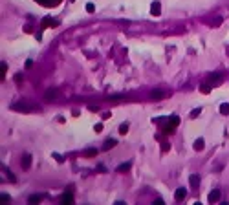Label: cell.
<instances>
[{
	"instance_id": "6da1fadb",
	"label": "cell",
	"mask_w": 229,
	"mask_h": 205,
	"mask_svg": "<svg viewBox=\"0 0 229 205\" xmlns=\"http://www.w3.org/2000/svg\"><path fill=\"white\" fill-rule=\"evenodd\" d=\"M11 108L13 110H17V112H37V106H33V104H28V103H15V104H11Z\"/></svg>"
},
{
	"instance_id": "7a4b0ae2",
	"label": "cell",
	"mask_w": 229,
	"mask_h": 205,
	"mask_svg": "<svg viewBox=\"0 0 229 205\" xmlns=\"http://www.w3.org/2000/svg\"><path fill=\"white\" fill-rule=\"evenodd\" d=\"M57 95H59V90L57 88H49V90L44 92V99H46V101H53Z\"/></svg>"
},
{
	"instance_id": "3957f363",
	"label": "cell",
	"mask_w": 229,
	"mask_h": 205,
	"mask_svg": "<svg viewBox=\"0 0 229 205\" xmlns=\"http://www.w3.org/2000/svg\"><path fill=\"white\" fill-rule=\"evenodd\" d=\"M187 196V191L183 187H180V189H176V192H174V200H176V202H182L183 198Z\"/></svg>"
},
{
	"instance_id": "277c9868",
	"label": "cell",
	"mask_w": 229,
	"mask_h": 205,
	"mask_svg": "<svg viewBox=\"0 0 229 205\" xmlns=\"http://www.w3.org/2000/svg\"><path fill=\"white\" fill-rule=\"evenodd\" d=\"M165 95H167V93L163 92V90H160V88H158V90H152V92H150V97L154 99V101H158V99H163Z\"/></svg>"
},
{
	"instance_id": "5b68a950",
	"label": "cell",
	"mask_w": 229,
	"mask_h": 205,
	"mask_svg": "<svg viewBox=\"0 0 229 205\" xmlns=\"http://www.w3.org/2000/svg\"><path fill=\"white\" fill-rule=\"evenodd\" d=\"M22 168L24 170H28L29 167H31V156H29V154H24V158H22Z\"/></svg>"
},
{
	"instance_id": "8992f818",
	"label": "cell",
	"mask_w": 229,
	"mask_h": 205,
	"mask_svg": "<svg viewBox=\"0 0 229 205\" xmlns=\"http://www.w3.org/2000/svg\"><path fill=\"white\" fill-rule=\"evenodd\" d=\"M207 200L211 203H215V202H218L220 200V191H213V192H209V196H207Z\"/></svg>"
},
{
	"instance_id": "52a82bcc",
	"label": "cell",
	"mask_w": 229,
	"mask_h": 205,
	"mask_svg": "<svg viewBox=\"0 0 229 205\" xmlns=\"http://www.w3.org/2000/svg\"><path fill=\"white\" fill-rule=\"evenodd\" d=\"M189 183H191V187H198V185H200V176H198V174H191Z\"/></svg>"
},
{
	"instance_id": "ba28073f",
	"label": "cell",
	"mask_w": 229,
	"mask_h": 205,
	"mask_svg": "<svg viewBox=\"0 0 229 205\" xmlns=\"http://www.w3.org/2000/svg\"><path fill=\"white\" fill-rule=\"evenodd\" d=\"M112 147H116V139H106L103 145V150H108V148H112Z\"/></svg>"
},
{
	"instance_id": "9c48e42d",
	"label": "cell",
	"mask_w": 229,
	"mask_h": 205,
	"mask_svg": "<svg viewBox=\"0 0 229 205\" xmlns=\"http://www.w3.org/2000/svg\"><path fill=\"white\" fill-rule=\"evenodd\" d=\"M150 11H152V15H154V17L161 15V13H160V2H154V4H152V7H150Z\"/></svg>"
},
{
	"instance_id": "30bf717a",
	"label": "cell",
	"mask_w": 229,
	"mask_h": 205,
	"mask_svg": "<svg viewBox=\"0 0 229 205\" xmlns=\"http://www.w3.org/2000/svg\"><path fill=\"white\" fill-rule=\"evenodd\" d=\"M128 168H130V161H128V163H123V165H119L116 170H117V172H127Z\"/></svg>"
},
{
	"instance_id": "8fae6325",
	"label": "cell",
	"mask_w": 229,
	"mask_h": 205,
	"mask_svg": "<svg viewBox=\"0 0 229 205\" xmlns=\"http://www.w3.org/2000/svg\"><path fill=\"white\" fill-rule=\"evenodd\" d=\"M220 114H222V116H227V114H229V103L220 104Z\"/></svg>"
},
{
	"instance_id": "7c38bea8",
	"label": "cell",
	"mask_w": 229,
	"mask_h": 205,
	"mask_svg": "<svg viewBox=\"0 0 229 205\" xmlns=\"http://www.w3.org/2000/svg\"><path fill=\"white\" fill-rule=\"evenodd\" d=\"M194 150H203V139H196L194 141Z\"/></svg>"
},
{
	"instance_id": "4fadbf2b",
	"label": "cell",
	"mask_w": 229,
	"mask_h": 205,
	"mask_svg": "<svg viewBox=\"0 0 229 205\" xmlns=\"http://www.w3.org/2000/svg\"><path fill=\"white\" fill-rule=\"evenodd\" d=\"M41 200H42V194H31V196H29V203L41 202Z\"/></svg>"
},
{
	"instance_id": "5bb4252c",
	"label": "cell",
	"mask_w": 229,
	"mask_h": 205,
	"mask_svg": "<svg viewBox=\"0 0 229 205\" xmlns=\"http://www.w3.org/2000/svg\"><path fill=\"white\" fill-rule=\"evenodd\" d=\"M62 202H64V203H72V202H73V196H72L70 192H68V194L64 192V194H62Z\"/></svg>"
},
{
	"instance_id": "9a60e30c",
	"label": "cell",
	"mask_w": 229,
	"mask_h": 205,
	"mask_svg": "<svg viewBox=\"0 0 229 205\" xmlns=\"http://www.w3.org/2000/svg\"><path fill=\"white\" fill-rule=\"evenodd\" d=\"M127 132H128V123H123L119 127V134H127Z\"/></svg>"
},
{
	"instance_id": "2e32d148",
	"label": "cell",
	"mask_w": 229,
	"mask_h": 205,
	"mask_svg": "<svg viewBox=\"0 0 229 205\" xmlns=\"http://www.w3.org/2000/svg\"><path fill=\"white\" fill-rule=\"evenodd\" d=\"M96 154H97V150H96V148H88V150L84 152V156H96Z\"/></svg>"
},
{
	"instance_id": "e0dca14e",
	"label": "cell",
	"mask_w": 229,
	"mask_h": 205,
	"mask_svg": "<svg viewBox=\"0 0 229 205\" xmlns=\"http://www.w3.org/2000/svg\"><path fill=\"white\" fill-rule=\"evenodd\" d=\"M93 9H96V6H93V4H86V11H88V13H92Z\"/></svg>"
},
{
	"instance_id": "ac0fdd59",
	"label": "cell",
	"mask_w": 229,
	"mask_h": 205,
	"mask_svg": "<svg viewBox=\"0 0 229 205\" xmlns=\"http://www.w3.org/2000/svg\"><path fill=\"white\" fill-rule=\"evenodd\" d=\"M4 172H6V174H7V178H9V181H15V176H13V174H11V172H9V170H6V168H4Z\"/></svg>"
},
{
	"instance_id": "d6986e66",
	"label": "cell",
	"mask_w": 229,
	"mask_h": 205,
	"mask_svg": "<svg viewBox=\"0 0 229 205\" xmlns=\"http://www.w3.org/2000/svg\"><path fill=\"white\" fill-rule=\"evenodd\" d=\"M200 112H202V110H200V108H196V110H192V112H191V117H196V116H198V114H200Z\"/></svg>"
},
{
	"instance_id": "ffe728a7",
	"label": "cell",
	"mask_w": 229,
	"mask_h": 205,
	"mask_svg": "<svg viewBox=\"0 0 229 205\" xmlns=\"http://www.w3.org/2000/svg\"><path fill=\"white\" fill-rule=\"evenodd\" d=\"M2 200H4V202H9V200H11V196H9V194H2Z\"/></svg>"
},
{
	"instance_id": "44dd1931",
	"label": "cell",
	"mask_w": 229,
	"mask_h": 205,
	"mask_svg": "<svg viewBox=\"0 0 229 205\" xmlns=\"http://www.w3.org/2000/svg\"><path fill=\"white\" fill-rule=\"evenodd\" d=\"M101 130H103V124L97 123V124H96V132H101Z\"/></svg>"
},
{
	"instance_id": "7402d4cb",
	"label": "cell",
	"mask_w": 229,
	"mask_h": 205,
	"mask_svg": "<svg viewBox=\"0 0 229 205\" xmlns=\"http://www.w3.org/2000/svg\"><path fill=\"white\" fill-rule=\"evenodd\" d=\"M33 66V61H31V59H28V61H26V68H31Z\"/></svg>"
},
{
	"instance_id": "603a6c76",
	"label": "cell",
	"mask_w": 229,
	"mask_h": 205,
	"mask_svg": "<svg viewBox=\"0 0 229 205\" xmlns=\"http://www.w3.org/2000/svg\"><path fill=\"white\" fill-rule=\"evenodd\" d=\"M154 203H156V205H163V203H165V202H163V200H161V198H158V200H156V202H154Z\"/></svg>"
}]
</instances>
